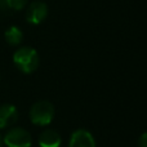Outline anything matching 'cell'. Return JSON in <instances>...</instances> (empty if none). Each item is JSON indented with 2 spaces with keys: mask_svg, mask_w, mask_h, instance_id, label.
<instances>
[{
  "mask_svg": "<svg viewBox=\"0 0 147 147\" xmlns=\"http://www.w3.org/2000/svg\"><path fill=\"white\" fill-rule=\"evenodd\" d=\"M3 143L7 147H31L32 137L30 132L23 128H10L3 137Z\"/></svg>",
  "mask_w": 147,
  "mask_h": 147,
  "instance_id": "obj_3",
  "label": "cell"
},
{
  "mask_svg": "<svg viewBox=\"0 0 147 147\" xmlns=\"http://www.w3.org/2000/svg\"><path fill=\"white\" fill-rule=\"evenodd\" d=\"M69 147H96V141L86 129H78L70 137Z\"/></svg>",
  "mask_w": 147,
  "mask_h": 147,
  "instance_id": "obj_5",
  "label": "cell"
},
{
  "mask_svg": "<svg viewBox=\"0 0 147 147\" xmlns=\"http://www.w3.org/2000/svg\"><path fill=\"white\" fill-rule=\"evenodd\" d=\"M38 143L40 147H61L62 138L57 130L54 129H44L39 136Z\"/></svg>",
  "mask_w": 147,
  "mask_h": 147,
  "instance_id": "obj_7",
  "label": "cell"
},
{
  "mask_svg": "<svg viewBox=\"0 0 147 147\" xmlns=\"http://www.w3.org/2000/svg\"><path fill=\"white\" fill-rule=\"evenodd\" d=\"M56 109L53 103L49 101H38L31 106L30 109V120L34 125L39 127H47L54 119Z\"/></svg>",
  "mask_w": 147,
  "mask_h": 147,
  "instance_id": "obj_2",
  "label": "cell"
},
{
  "mask_svg": "<svg viewBox=\"0 0 147 147\" xmlns=\"http://www.w3.org/2000/svg\"><path fill=\"white\" fill-rule=\"evenodd\" d=\"M0 147H4V143H3V137L0 134Z\"/></svg>",
  "mask_w": 147,
  "mask_h": 147,
  "instance_id": "obj_12",
  "label": "cell"
},
{
  "mask_svg": "<svg viewBox=\"0 0 147 147\" xmlns=\"http://www.w3.org/2000/svg\"><path fill=\"white\" fill-rule=\"evenodd\" d=\"M28 0H5L8 9L10 10H22L27 5Z\"/></svg>",
  "mask_w": 147,
  "mask_h": 147,
  "instance_id": "obj_9",
  "label": "cell"
},
{
  "mask_svg": "<svg viewBox=\"0 0 147 147\" xmlns=\"http://www.w3.org/2000/svg\"><path fill=\"white\" fill-rule=\"evenodd\" d=\"M39 53L31 47H21L13 54V63L23 74H32L39 67Z\"/></svg>",
  "mask_w": 147,
  "mask_h": 147,
  "instance_id": "obj_1",
  "label": "cell"
},
{
  "mask_svg": "<svg viewBox=\"0 0 147 147\" xmlns=\"http://www.w3.org/2000/svg\"><path fill=\"white\" fill-rule=\"evenodd\" d=\"M4 38H5V41H7L9 45L17 47L22 43L23 32L21 31L20 27H17V26H10V27H8L7 31H5Z\"/></svg>",
  "mask_w": 147,
  "mask_h": 147,
  "instance_id": "obj_8",
  "label": "cell"
},
{
  "mask_svg": "<svg viewBox=\"0 0 147 147\" xmlns=\"http://www.w3.org/2000/svg\"><path fill=\"white\" fill-rule=\"evenodd\" d=\"M8 7H7V3H5V0H0V12H7Z\"/></svg>",
  "mask_w": 147,
  "mask_h": 147,
  "instance_id": "obj_11",
  "label": "cell"
},
{
  "mask_svg": "<svg viewBox=\"0 0 147 147\" xmlns=\"http://www.w3.org/2000/svg\"><path fill=\"white\" fill-rule=\"evenodd\" d=\"M48 16V5L44 1H32L26 10V21L30 25H40Z\"/></svg>",
  "mask_w": 147,
  "mask_h": 147,
  "instance_id": "obj_4",
  "label": "cell"
},
{
  "mask_svg": "<svg viewBox=\"0 0 147 147\" xmlns=\"http://www.w3.org/2000/svg\"><path fill=\"white\" fill-rule=\"evenodd\" d=\"M18 120V110L14 105L4 103L0 106V129L9 128Z\"/></svg>",
  "mask_w": 147,
  "mask_h": 147,
  "instance_id": "obj_6",
  "label": "cell"
},
{
  "mask_svg": "<svg viewBox=\"0 0 147 147\" xmlns=\"http://www.w3.org/2000/svg\"><path fill=\"white\" fill-rule=\"evenodd\" d=\"M138 146L140 147H147V132L141 134L140 140H138Z\"/></svg>",
  "mask_w": 147,
  "mask_h": 147,
  "instance_id": "obj_10",
  "label": "cell"
}]
</instances>
